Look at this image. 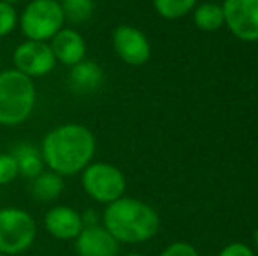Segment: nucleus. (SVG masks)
<instances>
[{
  "label": "nucleus",
  "mask_w": 258,
  "mask_h": 256,
  "mask_svg": "<svg viewBox=\"0 0 258 256\" xmlns=\"http://www.w3.org/2000/svg\"><path fill=\"white\" fill-rule=\"evenodd\" d=\"M81 186L97 204L109 205L125 197L126 178L116 165L107 161H92L81 172Z\"/></svg>",
  "instance_id": "423d86ee"
},
{
  "label": "nucleus",
  "mask_w": 258,
  "mask_h": 256,
  "mask_svg": "<svg viewBox=\"0 0 258 256\" xmlns=\"http://www.w3.org/2000/svg\"><path fill=\"white\" fill-rule=\"evenodd\" d=\"M0 256H4V254H0Z\"/></svg>",
  "instance_id": "bb28decb"
},
{
  "label": "nucleus",
  "mask_w": 258,
  "mask_h": 256,
  "mask_svg": "<svg viewBox=\"0 0 258 256\" xmlns=\"http://www.w3.org/2000/svg\"><path fill=\"white\" fill-rule=\"evenodd\" d=\"M191 13H194L195 27L202 32H216L221 27H225L221 4L202 2L201 6H195V9Z\"/></svg>",
  "instance_id": "dca6fc26"
},
{
  "label": "nucleus",
  "mask_w": 258,
  "mask_h": 256,
  "mask_svg": "<svg viewBox=\"0 0 258 256\" xmlns=\"http://www.w3.org/2000/svg\"><path fill=\"white\" fill-rule=\"evenodd\" d=\"M223 23L235 39L258 42V0H223Z\"/></svg>",
  "instance_id": "0eeeda50"
},
{
  "label": "nucleus",
  "mask_w": 258,
  "mask_h": 256,
  "mask_svg": "<svg viewBox=\"0 0 258 256\" xmlns=\"http://www.w3.org/2000/svg\"><path fill=\"white\" fill-rule=\"evenodd\" d=\"M49 48L56 58V63L60 62L67 67L83 62L86 58V51H88L85 37L78 30L67 27L61 28L49 41Z\"/></svg>",
  "instance_id": "f8f14e48"
},
{
  "label": "nucleus",
  "mask_w": 258,
  "mask_h": 256,
  "mask_svg": "<svg viewBox=\"0 0 258 256\" xmlns=\"http://www.w3.org/2000/svg\"><path fill=\"white\" fill-rule=\"evenodd\" d=\"M65 190L63 178L54 174L51 170H44L32 179L30 183V193L41 204H48V202H54Z\"/></svg>",
  "instance_id": "2eb2a0df"
},
{
  "label": "nucleus",
  "mask_w": 258,
  "mask_h": 256,
  "mask_svg": "<svg viewBox=\"0 0 258 256\" xmlns=\"http://www.w3.org/2000/svg\"><path fill=\"white\" fill-rule=\"evenodd\" d=\"M13 158L16 160L18 172L23 176L25 179H34L37 178L41 172H44V160H42L41 149L32 144H18L11 151Z\"/></svg>",
  "instance_id": "4468645a"
},
{
  "label": "nucleus",
  "mask_w": 258,
  "mask_h": 256,
  "mask_svg": "<svg viewBox=\"0 0 258 256\" xmlns=\"http://www.w3.org/2000/svg\"><path fill=\"white\" fill-rule=\"evenodd\" d=\"M218 256H255V251L244 242H232L225 246Z\"/></svg>",
  "instance_id": "4be33fe9"
},
{
  "label": "nucleus",
  "mask_w": 258,
  "mask_h": 256,
  "mask_svg": "<svg viewBox=\"0 0 258 256\" xmlns=\"http://www.w3.org/2000/svg\"><path fill=\"white\" fill-rule=\"evenodd\" d=\"M63 11L65 21L72 25L86 23L95 13V2L93 0H58Z\"/></svg>",
  "instance_id": "f3484780"
},
{
  "label": "nucleus",
  "mask_w": 258,
  "mask_h": 256,
  "mask_svg": "<svg viewBox=\"0 0 258 256\" xmlns=\"http://www.w3.org/2000/svg\"><path fill=\"white\" fill-rule=\"evenodd\" d=\"M20 176L16 160L11 153H0V186H7Z\"/></svg>",
  "instance_id": "aec40b11"
},
{
  "label": "nucleus",
  "mask_w": 258,
  "mask_h": 256,
  "mask_svg": "<svg viewBox=\"0 0 258 256\" xmlns=\"http://www.w3.org/2000/svg\"><path fill=\"white\" fill-rule=\"evenodd\" d=\"M27 41L48 42L65 27V16L58 0H30L18 18Z\"/></svg>",
  "instance_id": "20e7f679"
},
{
  "label": "nucleus",
  "mask_w": 258,
  "mask_h": 256,
  "mask_svg": "<svg viewBox=\"0 0 258 256\" xmlns=\"http://www.w3.org/2000/svg\"><path fill=\"white\" fill-rule=\"evenodd\" d=\"M199 0H153V7L163 20H181L195 9Z\"/></svg>",
  "instance_id": "a211bd4d"
},
{
  "label": "nucleus",
  "mask_w": 258,
  "mask_h": 256,
  "mask_svg": "<svg viewBox=\"0 0 258 256\" xmlns=\"http://www.w3.org/2000/svg\"><path fill=\"white\" fill-rule=\"evenodd\" d=\"M158 256H201V254H199V251L190 242L177 240V242L169 244Z\"/></svg>",
  "instance_id": "412c9836"
},
{
  "label": "nucleus",
  "mask_w": 258,
  "mask_h": 256,
  "mask_svg": "<svg viewBox=\"0 0 258 256\" xmlns=\"http://www.w3.org/2000/svg\"><path fill=\"white\" fill-rule=\"evenodd\" d=\"M253 242H255L256 249H258V228L255 230V233H253Z\"/></svg>",
  "instance_id": "5701e85b"
},
{
  "label": "nucleus",
  "mask_w": 258,
  "mask_h": 256,
  "mask_svg": "<svg viewBox=\"0 0 258 256\" xmlns=\"http://www.w3.org/2000/svg\"><path fill=\"white\" fill-rule=\"evenodd\" d=\"M121 244L100 225L85 226L74 240L78 256H119Z\"/></svg>",
  "instance_id": "9b49d317"
},
{
  "label": "nucleus",
  "mask_w": 258,
  "mask_h": 256,
  "mask_svg": "<svg viewBox=\"0 0 258 256\" xmlns=\"http://www.w3.org/2000/svg\"><path fill=\"white\" fill-rule=\"evenodd\" d=\"M37 239V223L32 214L20 207L0 209V254H23Z\"/></svg>",
  "instance_id": "39448f33"
},
{
  "label": "nucleus",
  "mask_w": 258,
  "mask_h": 256,
  "mask_svg": "<svg viewBox=\"0 0 258 256\" xmlns=\"http://www.w3.org/2000/svg\"><path fill=\"white\" fill-rule=\"evenodd\" d=\"M18 18H20V14L14 9V6L0 2V39L7 37V35L16 30Z\"/></svg>",
  "instance_id": "6ab92c4d"
},
{
  "label": "nucleus",
  "mask_w": 258,
  "mask_h": 256,
  "mask_svg": "<svg viewBox=\"0 0 258 256\" xmlns=\"http://www.w3.org/2000/svg\"><path fill=\"white\" fill-rule=\"evenodd\" d=\"M112 48L126 65L141 67L151 58V44L146 34L132 25H119L112 32Z\"/></svg>",
  "instance_id": "1a4fd4ad"
},
{
  "label": "nucleus",
  "mask_w": 258,
  "mask_h": 256,
  "mask_svg": "<svg viewBox=\"0 0 258 256\" xmlns=\"http://www.w3.org/2000/svg\"><path fill=\"white\" fill-rule=\"evenodd\" d=\"M100 223L119 244H144L160 230L155 207L132 197H121L105 205Z\"/></svg>",
  "instance_id": "f03ea898"
},
{
  "label": "nucleus",
  "mask_w": 258,
  "mask_h": 256,
  "mask_svg": "<svg viewBox=\"0 0 258 256\" xmlns=\"http://www.w3.org/2000/svg\"><path fill=\"white\" fill-rule=\"evenodd\" d=\"M0 2H6V4H11V6H14V4L21 2V0H0Z\"/></svg>",
  "instance_id": "b1692460"
},
{
  "label": "nucleus",
  "mask_w": 258,
  "mask_h": 256,
  "mask_svg": "<svg viewBox=\"0 0 258 256\" xmlns=\"http://www.w3.org/2000/svg\"><path fill=\"white\" fill-rule=\"evenodd\" d=\"M44 228L56 240H76L85 228L83 216L71 205H53L44 214Z\"/></svg>",
  "instance_id": "9d476101"
},
{
  "label": "nucleus",
  "mask_w": 258,
  "mask_h": 256,
  "mask_svg": "<svg viewBox=\"0 0 258 256\" xmlns=\"http://www.w3.org/2000/svg\"><path fill=\"white\" fill-rule=\"evenodd\" d=\"M37 90L30 77L16 68L0 70V125L18 127L32 116Z\"/></svg>",
  "instance_id": "7ed1b4c3"
},
{
  "label": "nucleus",
  "mask_w": 258,
  "mask_h": 256,
  "mask_svg": "<svg viewBox=\"0 0 258 256\" xmlns=\"http://www.w3.org/2000/svg\"><path fill=\"white\" fill-rule=\"evenodd\" d=\"M69 88L78 95H90L95 93L104 82V70L93 60H83L71 67L67 75Z\"/></svg>",
  "instance_id": "ddd939ff"
},
{
  "label": "nucleus",
  "mask_w": 258,
  "mask_h": 256,
  "mask_svg": "<svg viewBox=\"0 0 258 256\" xmlns=\"http://www.w3.org/2000/svg\"><path fill=\"white\" fill-rule=\"evenodd\" d=\"M39 149L48 170L61 178H69L81 174L92 163L97 140L86 125L63 123L46 133Z\"/></svg>",
  "instance_id": "f257e3e1"
},
{
  "label": "nucleus",
  "mask_w": 258,
  "mask_h": 256,
  "mask_svg": "<svg viewBox=\"0 0 258 256\" xmlns=\"http://www.w3.org/2000/svg\"><path fill=\"white\" fill-rule=\"evenodd\" d=\"M123 256H146V254H143V253H126Z\"/></svg>",
  "instance_id": "393cba45"
},
{
  "label": "nucleus",
  "mask_w": 258,
  "mask_h": 256,
  "mask_svg": "<svg viewBox=\"0 0 258 256\" xmlns=\"http://www.w3.org/2000/svg\"><path fill=\"white\" fill-rule=\"evenodd\" d=\"M204 2H216V4H220V2H223V0H204Z\"/></svg>",
  "instance_id": "a878e982"
},
{
  "label": "nucleus",
  "mask_w": 258,
  "mask_h": 256,
  "mask_svg": "<svg viewBox=\"0 0 258 256\" xmlns=\"http://www.w3.org/2000/svg\"><path fill=\"white\" fill-rule=\"evenodd\" d=\"M13 63L18 72L34 79L53 72V68L56 67V58L49 48V42L25 41L14 49Z\"/></svg>",
  "instance_id": "6e6552de"
}]
</instances>
